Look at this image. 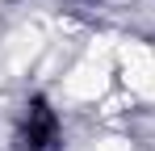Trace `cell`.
Masks as SVG:
<instances>
[{
  "label": "cell",
  "mask_w": 155,
  "mask_h": 151,
  "mask_svg": "<svg viewBox=\"0 0 155 151\" xmlns=\"http://www.w3.org/2000/svg\"><path fill=\"white\" fill-rule=\"evenodd\" d=\"M17 151H59V118L46 97H29L17 118Z\"/></svg>",
  "instance_id": "6da1fadb"
}]
</instances>
